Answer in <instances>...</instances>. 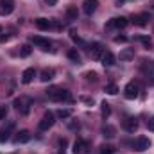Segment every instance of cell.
Returning <instances> with one entry per match:
<instances>
[{"label": "cell", "mask_w": 154, "mask_h": 154, "mask_svg": "<svg viewBox=\"0 0 154 154\" xmlns=\"http://www.w3.org/2000/svg\"><path fill=\"white\" fill-rule=\"evenodd\" d=\"M36 27H38L39 31H48V29L52 27V23H50L48 18H38V20H36Z\"/></svg>", "instance_id": "cell-18"}, {"label": "cell", "mask_w": 154, "mask_h": 154, "mask_svg": "<svg viewBox=\"0 0 154 154\" xmlns=\"http://www.w3.org/2000/svg\"><path fill=\"white\" fill-rule=\"evenodd\" d=\"M54 122H56V120H54V113H52V111H47L45 115L41 116V120H39L38 125H39L41 131H48V129L54 125Z\"/></svg>", "instance_id": "cell-4"}, {"label": "cell", "mask_w": 154, "mask_h": 154, "mask_svg": "<svg viewBox=\"0 0 154 154\" xmlns=\"http://www.w3.org/2000/svg\"><path fill=\"white\" fill-rule=\"evenodd\" d=\"M100 61H102V65H104V66H113V65H115V61H116V57L113 56V52L104 50V54H102Z\"/></svg>", "instance_id": "cell-14"}, {"label": "cell", "mask_w": 154, "mask_h": 154, "mask_svg": "<svg viewBox=\"0 0 154 154\" xmlns=\"http://www.w3.org/2000/svg\"><path fill=\"white\" fill-rule=\"evenodd\" d=\"M47 97L50 100H56V102H61V100H72V95L68 90H63V88H57V86H52L47 90Z\"/></svg>", "instance_id": "cell-1"}, {"label": "cell", "mask_w": 154, "mask_h": 154, "mask_svg": "<svg viewBox=\"0 0 154 154\" xmlns=\"http://www.w3.org/2000/svg\"><path fill=\"white\" fill-rule=\"evenodd\" d=\"M81 100L86 102V104H93V99H90V97H81Z\"/></svg>", "instance_id": "cell-33"}, {"label": "cell", "mask_w": 154, "mask_h": 154, "mask_svg": "<svg viewBox=\"0 0 154 154\" xmlns=\"http://www.w3.org/2000/svg\"><path fill=\"white\" fill-rule=\"evenodd\" d=\"M102 54H104V47H102V43H93V45H91V50H90L91 59H100Z\"/></svg>", "instance_id": "cell-10"}, {"label": "cell", "mask_w": 154, "mask_h": 154, "mask_svg": "<svg viewBox=\"0 0 154 154\" xmlns=\"http://www.w3.org/2000/svg\"><path fill=\"white\" fill-rule=\"evenodd\" d=\"M5 116H7V108L0 106V120H5Z\"/></svg>", "instance_id": "cell-31"}, {"label": "cell", "mask_w": 154, "mask_h": 154, "mask_svg": "<svg viewBox=\"0 0 154 154\" xmlns=\"http://www.w3.org/2000/svg\"><path fill=\"white\" fill-rule=\"evenodd\" d=\"M113 152H115V149H113L111 145H102L99 154H113Z\"/></svg>", "instance_id": "cell-28"}, {"label": "cell", "mask_w": 154, "mask_h": 154, "mask_svg": "<svg viewBox=\"0 0 154 154\" xmlns=\"http://www.w3.org/2000/svg\"><path fill=\"white\" fill-rule=\"evenodd\" d=\"M100 113H102V116L106 118V116L111 115V108H109V104L108 102H102V108H100Z\"/></svg>", "instance_id": "cell-26"}, {"label": "cell", "mask_w": 154, "mask_h": 154, "mask_svg": "<svg viewBox=\"0 0 154 154\" xmlns=\"http://www.w3.org/2000/svg\"><path fill=\"white\" fill-rule=\"evenodd\" d=\"M13 129H14V122H13V120H11V122H7L5 125H2V127H0V143H5V142L11 138Z\"/></svg>", "instance_id": "cell-5"}, {"label": "cell", "mask_w": 154, "mask_h": 154, "mask_svg": "<svg viewBox=\"0 0 154 154\" xmlns=\"http://www.w3.org/2000/svg\"><path fill=\"white\" fill-rule=\"evenodd\" d=\"M122 127H124L127 133H134V131L138 129V120H136L134 116H125V118L122 120Z\"/></svg>", "instance_id": "cell-6"}, {"label": "cell", "mask_w": 154, "mask_h": 154, "mask_svg": "<svg viewBox=\"0 0 154 154\" xmlns=\"http://www.w3.org/2000/svg\"><path fill=\"white\" fill-rule=\"evenodd\" d=\"M54 75H56V72H54V68H45L43 72H41V81L43 82H48V81H52L54 79Z\"/></svg>", "instance_id": "cell-19"}, {"label": "cell", "mask_w": 154, "mask_h": 154, "mask_svg": "<svg viewBox=\"0 0 154 154\" xmlns=\"http://www.w3.org/2000/svg\"><path fill=\"white\" fill-rule=\"evenodd\" d=\"M127 25H129V20L124 18V16H120V18H113V20L108 23V27H116V29H125Z\"/></svg>", "instance_id": "cell-12"}, {"label": "cell", "mask_w": 154, "mask_h": 154, "mask_svg": "<svg viewBox=\"0 0 154 154\" xmlns=\"http://www.w3.org/2000/svg\"><path fill=\"white\" fill-rule=\"evenodd\" d=\"M31 41H32L36 47H39L41 50H48V48H50V41H48V39H45V38H41V36H32Z\"/></svg>", "instance_id": "cell-13"}, {"label": "cell", "mask_w": 154, "mask_h": 154, "mask_svg": "<svg viewBox=\"0 0 154 154\" xmlns=\"http://www.w3.org/2000/svg\"><path fill=\"white\" fill-rule=\"evenodd\" d=\"M102 134H104L106 138H113L116 134V129L113 125H104V127H102Z\"/></svg>", "instance_id": "cell-22"}, {"label": "cell", "mask_w": 154, "mask_h": 154, "mask_svg": "<svg viewBox=\"0 0 154 154\" xmlns=\"http://www.w3.org/2000/svg\"><path fill=\"white\" fill-rule=\"evenodd\" d=\"M77 5H68L66 7V18L68 20H77Z\"/></svg>", "instance_id": "cell-21"}, {"label": "cell", "mask_w": 154, "mask_h": 154, "mask_svg": "<svg viewBox=\"0 0 154 154\" xmlns=\"http://www.w3.org/2000/svg\"><path fill=\"white\" fill-rule=\"evenodd\" d=\"M0 31H2V27H0Z\"/></svg>", "instance_id": "cell-38"}, {"label": "cell", "mask_w": 154, "mask_h": 154, "mask_svg": "<svg viewBox=\"0 0 154 154\" xmlns=\"http://www.w3.org/2000/svg\"><path fill=\"white\" fill-rule=\"evenodd\" d=\"M125 41H127L125 36H116V38H115V43H125Z\"/></svg>", "instance_id": "cell-32"}, {"label": "cell", "mask_w": 154, "mask_h": 154, "mask_svg": "<svg viewBox=\"0 0 154 154\" xmlns=\"http://www.w3.org/2000/svg\"><path fill=\"white\" fill-rule=\"evenodd\" d=\"M133 22H134V25H138V27H145L147 22H149V14H147V13L134 14V16H133Z\"/></svg>", "instance_id": "cell-16"}, {"label": "cell", "mask_w": 154, "mask_h": 154, "mask_svg": "<svg viewBox=\"0 0 154 154\" xmlns=\"http://www.w3.org/2000/svg\"><path fill=\"white\" fill-rule=\"evenodd\" d=\"M68 57H70L74 63H81V56H79V52H77L75 48H70V50H68Z\"/></svg>", "instance_id": "cell-23"}, {"label": "cell", "mask_w": 154, "mask_h": 154, "mask_svg": "<svg viewBox=\"0 0 154 154\" xmlns=\"http://www.w3.org/2000/svg\"><path fill=\"white\" fill-rule=\"evenodd\" d=\"M97 7H99V0H84V4H82V9L86 14H93L97 11Z\"/></svg>", "instance_id": "cell-11"}, {"label": "cell", "mask_w": 154, "mask_h": 154, "mask_svg": "<svg viewBox=\"0 0 154 154\" xmlns=\"http://www.w3.org/2000/svg\"><path fill=\"white\" fill-rule=\"evenodd\" d=\"M86 149H88V142H84V140H77L75 143H74V152L75 154H81Z\"/></svg>", "instance_id": "cell-20"}, {"label": "cell", "mask_w": 154, "mask_h": 154, "mask_svg": "<svg viewBox=\"0 0 154 154\" xmlns=\"http://www.w3.org/2000/svg\"><path fill=\"white\" fill-rule=\"evenodd\" d=\"M14 11V0H0V14L7 16Z\"/></svg>", "instance_id": "cell-7"}, {"label": "cell", "mask_w": 154, "mask_h": 154, "mask_svg": "<svg viewBox=\"0 0 154 154\" xmlns=\"http://www.w3.org/2000/svg\"><path fill=\"white\" fill-rule=\"evenodd\" d=\"M57 116L59 118H70L72 116V109H59L57 111Z\"/></svg>", "instance_id": "cell-27"}, {"label": "cell", "mask_w": 154, "mask_h": 154, "mask_svg": "<svg viewBox=\"0 0 154 154\" xmlns=\"http://www.w3.org/2000/svg\"><path fill=\"white\" fill-rule=\"evenodd\" d=\"M34 77H36V70H34V68H27V70H23V74H22V82H23V84H31V82L34 81Z\"/></svg>", "instance_id": "cell-15"}, {"label": "cell", "mask_w": 154, "mask_h": 154, "mask_svg": "<svg viewBox=\"0 0 154 154\" xmlns=\"http://www.w3.org/2000/svg\"><path fill=\"white\" fill-rule=\"evenodd\" d=\"M70 129H79V124H75V122H72V124H70Z\"/></svg>", "instance_id": "cell-36"}, {"label": "cell", "mask_w": 154, "mask_h": 154, "mask_svg": "<svg viewBox=\"0 0 154 154\" xmlns=\"http://www.w3.org/2000/svg\"><path fill=\"white\" fill-rule=\"evenodd\" d=\"M106 93H109V95H116V93H118V86H116L115 82H109V84L106 86Z\"/></svg>", "instance_id": "cell-25"}, {"label": "cell", "mask_w": 154, "mask_h": 154, "mask_svg": "<svg viewBox=\"0 0 154 154\" xmlns=\"http://www.w3.org/2000/svg\"><path fill=\"white\" fill-rule=\"evenodd\" d=\"M138 93H140V86H138V82H127L125 84V88H124V95H125V99H136L138 97Z\"/></svg>", "instance_id": "cell-3"}, {"label": "cell", "mask_w": 154, "mask_h": 154, "mask_svg": "<svg viewBox=\"0 0 154 154\" xmlns=\"http://www.w3.org/2000/svg\"><path fill=\"white\" fill-rule=\"evenodd\" d=\"M118 57H120V61H131V59H134V48H124Z\"/></svg>", "instance_id": "cell-17"}, {"label": "cell", "mask_w": 154, "mask_h": 154, "mask_svg": "<svg viewBox=\"0 0 154 154\" xmlns=\"http://www.w3.org/2000/svg\"><path fill=\"white\" fill-rule=\"evenodd\" d=\"M138 39H140V41H142V43H143L147 48H151V45H152V43H151V39H149V38H145V36H140Z\"/></svg>", "instance_id": "cell-30"}, {"label": "cell", "mask_w": 154, "mask_h": 154, "mask_svg": "<svg viewBox=\"0 0 154 154\" xmlns=\"http://www.w3.org/2000/svg\"><path fill=\"white\" fill-rule=\"evenodd\" d=\"M13 140H14V143H18V145H20V143H27V142L31 140V133H29L27 129H22V131L16 133V136H14Z\"/></svg>", "instance_id": "cell-9"}, {"label": "cell", "mask_w": 154, "mask_h": 154, "mask_svg": "<svg viewBox=\"0 0 154 154\" xmlns=\"http://www.w3.org/2000/svg\"><path fill=\"white\" fill-rule=\"evenodd\" d=\"M59 143H61V147H65L66 145V140H59ZM61 154H65V149H61Z\"/></svg>", "instance_id": "cell-35"}, {"label": "cell", "mask_w": 154, "mask_h": 154, "mask_svg": "<svg viewBox=\"0 0 154 154\" xmlns=\"http://www.w3.org/2000/svg\"><path fill=\"white\" fill-rule=\"evenodd\" d=\"M31 52H32L31 45H22V47H20V56H22V57H27V56H31Z\"/></svg>", "instance_id": "cell-24"}, {"label": "cell", "mask_w": 154, "mask_h": 154, "mask_svg": "<svg viewBox=\"0 0 154 154\" xmlns=\"http://www.w3.org/2000/svg\"><path fill=\"white\" fill-rule=\"evenodd\" d=\"M151 147V142H149V138H145V136H140V138H136L134 140V149L138 151V152H143V151H147Z\"/></svg>", "instance_id": "cell-8"}, {"label": "cell", "mask_w": 154, "mask_h": 154, "mask_svg": "<svg viewBox=\"0 0 154 154\" xmlns=\"http://www.w3.org/2000/svg\"><path fill=\"white\" fill-rule=\"evenodd\" d=\"M31 104H32V100L29 97H20V99L14 100V109L20 111L22 115H27L31 111Z\"/></svg>", "instance_id": "cell-2"}, {"label": "cell", "mask_w": 154, "mask_h": 154, "mask_svg": "<svg viewBox=\"0 0 154 154\" xmlns=\"http://www.w3.org/2000/svg\"><path fill=\"white\" fill-rule=\"evenodd\" d=\"M147 127H149L151 131H154V116L151 118V120H149V124H147Z\"/></svg>", "instance_id": "cell-34"}, {"label": "cell", "mask_w": 154, "mask_h": 154, "mask_svg": "<svg viewBox=\"0 0 154 154\" xmlns=\"http://www.w3.org/2000/svg\"><path fill=\"white\" fill-rule=\"evenodd\" d=\"M47 4H48V5H56V4H57V0H47Z\"/></svg>", "instance_id": "cell-37"}, {"label": "cell", "mask_w": 154, "mask_h": 154, "mask_svg": "<svg viewBox=\"0 0 154 154\" xmlns=\"http://www.w3.org/2000/svg\"><path fill=\"white\" fill-rule=\"evenodd\" d=\"M84 77H86L88 81H93V82H97V74H95V72H86V74H84Z\"/></svg>", "instance_id": "cell-29"}]
</instances>
